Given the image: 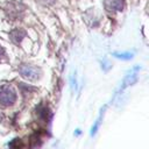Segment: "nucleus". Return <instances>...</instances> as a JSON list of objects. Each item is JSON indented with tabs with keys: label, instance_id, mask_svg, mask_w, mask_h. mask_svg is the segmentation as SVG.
<instances>
[{
	"label": "nucleus",
	"instance_id": "f257e3e1",
	"mask_svg": "<svg viewBox=\"0 0 149 149\" xmlns=\"http://www.w3.org/2000/svg\"><path fill=\"white\" fill-rule=\"evenodd\" d=\"M17 99L15 90L10 85H0V105L12 106Z\"/></svg>",
	"mask_w": 149,
	"mask_h": 149
},
{
	"label": "nucleus",
	"instance_id": "f03ea898",
	"mask_svg": "<svg viewBox=\"0 0 149 149\" xmlns=\"http://www.w3.org/2000/svg\"><path fill=\"white\" fill-rule=\"evenodd\" d=\"M19 72L23 78L30 81H36L42 74L41 69L31 64H21L19 66Z\"/></svg>",
	"mask_w": 149,
	"mask_h": 149
},
{
	"label": "nucleus",
	"instance_id": "7ed1b4c3",
	"mask_svg": "<svg viewBox=\"0 0 149 149\" xmlns=\"http://www.w3.org/2000/svg\"><path fill=\"white\" fill-rule=\"evenodd\" d=\"M6 9V13L9 17L12 19H19L20 16L23 15V12H24V6L21 3V2H17V1H10L6 5L5 7Z\"/></svg>",
	"mask_w": 149,
	"mask_h": 149
},
{
	"label": "nucleus",
	"instance_id": "20e7f679",
	"mask_svg": "<svg viewBox=\"0 0 149 149\" xmlns=\"http://www.w3.org/2000/svg\"><path fill=\"white\" fill-rule=\"evenodd\" d=\"M140 70V66H134L132 70H129L128 72H127V74L125 76V78H123V80H122V84H121V86H120V90L121 91H123L127 86H129V85H133L135 81H136V79H137V71Z\"/></svg>",
	"mask_w": 149,
	"mask_h": 149
},
{
	"label": "nucleus",
	"instance_id": "39448f33",
	"mask_svg": "<svg viewBox=\"0 0 149 149\" xmlns=\"http://www.w3.org/2000/svg\"><path fill=\"white\" fill-rule=\"evenodd\" d=\"M104 5H105V8L109 12H119L123 9L125 1L123 0H105Z\"/></svg>",
	"mask_w": 149,
	"mask_h": 149
},
{
	"label": "nucleus",
	"instance_id": "423d86ee",
	"mask_svg": "<svg viewBox=\"0 0 149 149\" xmlns=\"http://www.w3.org/2000/svg\"><path fill=\"white\" fill-rule=\"evenodd\" d=\"M24 37H26V31L21 28H16V29H14L9 33V38L15 44H20Z\"/></svg>",
	"mask_w": 149,
	"mask_h": 149
},
{
	"label": "nucleus",
	"instance_id": "0eeeda50",
	"mask_svg": "<svg viewBox=\"0 0 149 149\" xmlns=\"http://www.w3.org/2000/svg\"><path fill=\"white\" fill-rule=\"evenodd\" d=\"M105 109H106V106H104V107L100 109V114H99L98 119L95 120V122L93 123V126H92V128H91V132H90V135H91V136H94V135L97 134V132H98V129H99V127H100V125H101L102 116H104V114H105Z\"/></svg>",
	"mask_w": 149,
	"mask_h": 149
},
{
	"label": "nucleus",
	"instance_id": "6e6552de",
	"mask_svg": "<svg viewBox=\"0 0 149 149\" xmlns=\"http://www.w3.org/2000/svg\"><path fill=\"white\" fill-rule=\"evenodd\" d=\"M113 56L116 57V58L123 59V61H129V59L133 58L134 52H130V51H126V52H113Z\"/></svg>",
	"mask_w": 149,
	"mask_h": 149
},
{
	"label": "nucleus",
	"instance_id": "1a4fd4ad",
	"mask_svg": "<svg viewBox=\"0 0 149 149\" xmlns=\"http://www.w3.org/2000/svg\"><path fill=\"white\" fill-rule=\"evenodd\" d=\"M38 2H41L42 5H51L55 2V0H37Z\"/></svg>",
	"mask_w": 149,
	"mask_h": 149
},
{
	"label": "nucleus",
	"instance_id": "9d476101",
	"mask_svg": "<svg viewBox=\"0 0 149 149\" xmlns=\"http://www.w3.org/2000/svg\"><path fill=\"white\" fill-rule=\"evenodd\" d=\"M105 61H106V59H105ZM101 68L104 69V71H107V70H108V69L111 68V64H109V63H108V62L106 61V63H104V64L101 65Z\"/></svg>",
	"mask_w": 149,
	"mask_h": 149
},
{
	"label": "nucleus",
	"instance_id": "9b49d317",
	"mask_svg": "<svg viewBox=\"0 0 149 149\" xmlns=\"http://www.w3.org/2000/svg\"><path fill=\"white\" fill-rule=\"evenodd\" d=\"M3 55H5V50H3V48H2V45L0 44V59L3 57Z\"/></svg>",
	"mask_w": 149,
	"mask_h": 149
},
{
	"label": "nucleus",
	"instance_id": "f8f14e48",
	"mask_svg": "<svg viewBox=\"0 0 149 149\" xmlns=\"http://www.w3.org/2000/svg\"><path fill=\"white\" fill-rule=\"evenodd\" d=\"M80 129H76V133H74V135H80Z\"/></svg>",
	"mask_w": 149,
	"mask_h": 149
}]
</instances>
